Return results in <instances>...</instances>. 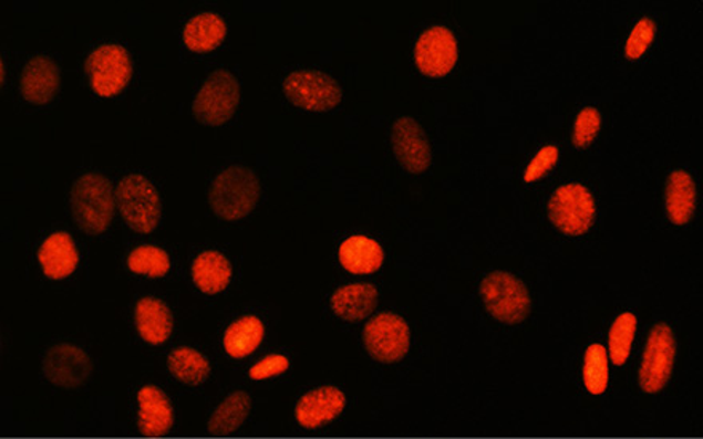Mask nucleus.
Returning <instances> with one entry per match:
<instances>
[{"label": "nucleus", "instance_id": "1", "mask_svg": "<svg viewBox=\"0 0 703 439\" xmlns=\"http://www.w3.org/2000/svg\"><path fill=\"white\" fill-rule=\"evenodd\" d=\"M117 199L113 182L99 173H86L71 187V213L86 236H101L113 222Z\"/></svg>", "mask_w": 703, "mask_h": 439}, {"label": "nucleus", "instance_id": "2", "mask_svg": "<svg viewBox=\"0 0 703 439\" xmlns=\"http://www.w3.org/2000/svg\"><path fill=\"white\" fill-rule=\"evenodd\" d=\"M261 197V181L251 168L234 165L216 176L210 187L213 213L226 222L247 218Z\"/></svg>", "mask_w": 703, "mask_h": 439}, {"label": "nucleus", "instance_id": "3", "mask_svg": "<svg viewBox=\"0 0 703 439\" xmlns=\"http://www.w3.org/2000/svg\"><path fill=\"white\" fill-rule=\"evenodd\" d=\"M479 296L486 311L504 325H520L531 313L533 301L528 288L511 273H489L479 284Z\"/></svg>", "mask_w": 703, "mask_h": 439}, {"label": "nucleus", "instance_id": "4", "mask_svg": "<svg viewBox=\"0 0 703 439\" xmlns=\"http://www.w3.org/2000/svg\"><path fill=\"white\" fill-rule=\"evenodd\" d=\"M115 199L130 229L143 236L157 229L162 219V200L149 179L141 175L125 176L115 189Z\"/></svg>", "mask_w": 703, "mask_h": 439}, {"label": "nucleus", "instance_id": "5", "mask_svg": "<svg viewBox=\"0 0 703 439\" xmlns=\"http://www.w3.org/2000/svg\"><path fill=\"white\" fill-rule=\"evenodd\" d=\"M240 104V84L236 75L218 70L208 75L193 104L198 124L221 127L236 114Z\"/></svg>", "mask_w": 703, "mask_h": 439}, {"label": "nucleus", "instance_id": "6", "mask_svg": "<svg viewBox=\"0 0 703 439\" xmlns=\"http://www.w3.org/2000/svg\"><path fill=\"white\" fill-rule=\"evenodd\" d=\"M85 74L89 75L90 85L96 95L113 98L121 95L132 81V58L124 46L106 43L86 58Z\"/></svg>", "mask_w": 703, "mask_h": 439}, {"label": "nucleus", "instance_id": "7", "mask_svg": "<svg viewBox=\"0 0 703 439\" xmlns=\"http://www.w3.org/2000/svg\"><path fill=\"white\" fill-rule=\"evenodd\" d=\"M283 93L293 106L309 113H328L342 101L341 85L322 71L291 72L285 79Z\"/></svg>", "mask_w": 703, "mask_h": 439}, {"label": "nucleus", "instance_id": "8", "mask_svg": "<svg viewBox=\"0 0 703 439\" xmlns=\"http://www.w3.org/2000/svg\"><path fill=\"white\" fill-rule=\"evenodd\" d=\"M675 358V333L665 323H658L649 333L643 359L638 370V383L644 394H661L672 377Z\"/></svg>", "mask_w": 703, "mask_h": 439}, {"label": "nucleus", "instance_id": "9", "mask_svg": "<svg viewBox=\"0 0 703 439\" xmlns=\"http://www.w3.org/2000/svg\"><path fill=\"white\" fill-rule=\"evenodd\" d=\"M549 218L565 236H583L597 218V203L586 186L577 182L561 186L550 197Z\"/></svg>", "mask_w": 703, "mask_h": 439}, {"label": "nucleus", "instance_id": "10", "mask_svg": "<svg viewBox=\"0 0 703 439\" xmlns=\"http://www.w3.org/2000/svg\"><path fill=\"white\" fill-rule=\"evenodd\" d=\"M368 354L384 365L402 362L410 352L409 323L396 313L384 312L373 316L363 330Z\"/></svg>", "mask_w": 703, "mask_h": 439}, {"label": "nucleus", "instance_id": "11", "mask_svg": "<svg viewBox=\"0 0 703 439\" xmlns=\"http://www.w3.org/2000/svg\"><path fill=\"white\" fill-rule=\"evenodd\" d=\"M457 41L445 27H434L422 32L414 49L417 70L427 77H445L456 66Z\"/></svg>", "mask_w": 703, "mask_h": 439}, {"label": "nucleus", "instance_id": "12", "mask_svg": "<svg viewBox=\"0 0 703 439\" xmlns=\"http://www.w3.org/2000/svg\"><path fill=\"white\" fill-rule=\"evenodd\" d=\"M92 359L75 345H55L43 356V374L56 387H82L92 376Z\"/></svg>", "mask_w": 703, "mask_h": 439}, {"label": "nucleus", "instance_id": "13", "mask_svg": "<svg viewBox=\"0 0 703 439\" xmlns=\"http://www.w3.org/2000/svg\"><path fill=\"white\" fill-rule=\"evenodd\" d=\"M392 149L399 164L411 175L427 171L432 149L424 128L414 118L400 117L392 127Z\"/></svg>", "mask_w": 703, "mask_h": 439}, {"label": "nucleus", "instance_id": "14", "mask_svg": "<svg viewBox=\"0 0 703 439\" xmlns=\"http://www.w3.org/2000/svg\"><path fill=\"white\" fill-rule=\"evenodd\" d=\"M345 405H348V398L338 387L324 385V387L313 388L296 403V422L306 430H319L337 420L344 412Z\"/></svg>", "mask_w": 703, "mask_h": 439}, {"label": "nucleus", "instance_id": "15", "mask_svg": "<svg viewBox=\"0 0 703 439\" xmlns=\"http://www.w3.org/2000/svg\"><path fill=\"white\" fill-rule=\"evenodd\" d=\"M61 74L56 61L50 56L38 55L29 60L20 77V92L28 103L45 106L56 98L60 92Z\"/></svg>", "mask_w": 703, "mask_h": 439}, {"label": "nucleus", "instance_id": "16", "mask_svg": "<svg viewBox=\"0 0 703 439\" xmlns=\"http://www.w3.org/2000/svg\"><path fill=\"white\" fill-rule=\"evenodd\" d=\"M138 430L143 437L161 438L175 426V409L168 395L155 385H144L138 391Z\"/></svg>", "mask_w": 703, "mask_h": 439}, {"label": "nucleus", "instance_id": "17", "mask_svg": "<svg viewBox=\"0 0 703 439\" xmlns=\"http://www.w3.org/2000/svg\"><path fill=\"white\" fill-rule=\"evenodd\" d=\"M380 302L378 288L371 283H352L339 288L331 296L334 315L344 322H362L373 315Z\"/></svg>", "mask_w": 703, "mask_h": 439}, {"label": "nucleus", "instance_id": "18", "mask_svg": "<svg viewBox=\"0 0 703 439\" xmlns=\"http://www.w3.org/2000/svg\"><path fill=\"white\" fill-rule=\"evenodd\" d=\"M39 264L46 279L64 280L75 272L79 265V251L70 233L56 232L43 241L39 248Z\"/></svg>", "mask_w": 703, "mask_h": 439}, {"label": "nucleus", "instance_id": "19", "mask_svg": "<svg viewBox=\"0 0 703 439\" xmlns=\"http://www.w3.org/2000/svg\"><path fill=\"white\" fill-rule=\"evenodd\" d=\"M135 323L141 339L151 345L165 344L175 327L172 311L157 297L139 299L135 309Z\"/></svg>", "mask_w": 703, "mask_h": 439}, {"label": "nucleus", "instance_id": "20", "mask_svg": "<svg viewBox=\"0 0 703 439\" xmlns=\"http://www.w3.org/2000/svg\"><path fill=\"white\" fill-rule=\"evenodd\" d=\"M339 262L353 275H371L384 264V250L376 240L353 236L339 248Z\"/></svg>", "mask_w": 703, "mask_h": 439}, {"label": "nucleus", "instance_id": "21", "mask_svg": "<svg viewBox=\"0 0 703 439\" xmlns=\"http://www.w3.org/2000/svg\"><path fill=\"white\" fill-rule=\"evenodd\" d=\"M697 189L690 173L673 171L666 179L665 207L670 221L675 226H686L694 216Z\"/></svg>", "mask_w": 703, "mask_h": 439}, {"label": "nucleus", "instance_id": "22", "mask_svg": "<svg viewBox=\"0 0 703 439\" xmlns=\"http://www.w3.org/2000/svg\"><path fill=\"white\" fill-rule=\"evenodd\" d=\"M227 27L216 13H200L187 21L183 31V42L190 52L208 53L225 42Z\"/></svg>", "mask_w": 703, "mask_h": 439}, {"label": "nucleus", "instance_id": "23", "mask_svg": "<svg viewBox=\"0 0 703 439\" xmlns=\"http://www.w3.org/2000/svg\"><path fill=\"white\" fill-rule=\"evenodd\" d=\"M193 280L204 294H219L232 280V265L219 251H205L194 259Z\"/></svg>", "mask_w": 703, "mask_h": 439}, {"label": "nucleus", "instance_id": "24", "mask_svg": "<svg viewBox=\"0 0 703 439\" xmlns=\"http://www.w3.org/2000/svg\"><path fill=\"white\" fill-rule=\"evenodd\" d=\"M265 336L266 327L261 320L255 315H247L236 320L232 325L227 327L223 344H225L226 354L232 358H247L258 351Z\"/></svg>", "mask_w": 703, "mask_h": 439}, {"label": "nucleus", "instance_id": "25", "mask_svg": "<svg viewBox=\"0 0 703 439\" xmlns=\"http://www.w3.org/2000/svg\"><path fill=\"white\" fill-rule=\"evenodd\" d=\"M251 412V397L247 391H234L221 401L208 420L213 437H229L236 433Z\"/></svg>", "mask_w": 703, "mask_h": 439}, {"label": "nucleus", "instance_id": "26", "mask_svg": "<svg viewBox=\"0 0 703 439\" xmlns=\"http://www.w3.org/2000/svg\"><path fill=\"white\" fill-rule=\"evenodd\" d=\"M168 370L176 380L198 387L210 377L211 365L207 356L193 347H178L168 355Z\"/></svg>", "mask_w": 703, "mask_h": 439}, {"label": "nucleus", "instance_id": "27", "mask_svg": "<svg viewBox=\"0 0 703 439\" xmlns=\"http://www.w3.org/2000/svg\"><path fill=\"white\" fill-rule=\"evenodd\" d=\"M638 320L633 313L619 315L609 330V358L616 366H623L629 359L634 336H637Z\"/></svg>", "mask_w": 703, "mask_h": 439}, {"label": "nucleus", "instance_id": "28", "mask_svg": "<svg viewBox=\"0 0 703 439\" xmlns=\"http://www.w3.org/2000/svg\"><path fill=\"white\" fill-rule=\"evenodd\" d=\"M128 269L136 275L147 276V279H164L172 268L167 251L154 244H143L135 248L127 259Z\"/></svg>", "mask_w": 703, "mask_h": 439}, {"label": "nucleus", "instance_id": "29", "mask_svg": "<svg viewBox=\"0 0 703 439\" xmlns=\"http://www.w3.org/2000/svg\"><path fill=\"white\" fill-rule=\"evenodd\" d=\"M583 385L590 395H603L608 390V351L601 344H591L586 352L582 369Z\"/></svg>", "mask_w": 703, "mask_h": 439}, {"label": "nucleus", "instance_id": "30", "mask_svg": "<svg viewBox=\"0 0 703 439\" xmlns=\"http://www.w3.org/2000/svg\"><path fill=\"white\" fill-rule=\"evenodd\" d=\"M601 128V114L595 107H586L577 115L572 144L577 149H586L597 138Z\"/></svg>", "mask_w": 703, "mask_h": 439}, {"label": "nucleus", "instance_id": "31", "mask_svg": "<svg viewBox=\"0 0 703 439\" xmlns=\"http://www.w3.org/2000/svg\"><path fill=\"white\" fill-rule=\"evenodd\" d=\"M655 31H658V27H655L651 18H643V20L638 21L637 27L630 32L629 41L626 43V56L632 61L640 60L648 52L651 43L654 42Z\"/></svg>", "mask_w": 703, "mask_h": 439}, {"label": "nucleus", "instance_id": "32", "mask_svg": "<svg viewBox=\"0 0 703 439\" xmlns=\"http://www.w3.org/2000/svg\"><path fill=\"white\" fill-rule=\"evenodd\" d=\"M558 158H560V150H558V147H542V149L536 154V157L533 158L528 168H526L525 181L536 182L539 181L540 178H544V176L549 175L551 168L558 164Z\"/></svg>", "mask_w": 703, "mask_h": 439}, {"label": "nucleus", "instance_id": "33", "mask_svg": "<svg viewBox=\"0 0 703 439\" xmlns=\"http://www.w3.org/2000/svg\"><path fill=\"white\" fill-rule=\"evenodd\" d=\"M290 369V359L285 355H268L259 359L256 365L248 370V377L251 380H268L272 377H279L281 374Z\"/></svg>", "mask_w": 703, "mask_h": 439}, {"label": "nucleus", "instance_id": "34", "mask_svg": "<svg viewBox=\"0 0 703 439\" xmlns=\"http://www.w3.org/2000/svg\"><path fill=\"white\" fill-rule=\"evenodd\" d=\"M0 64H2V85H3V81H6V67H3V61Z\"/></svg>", "mask_w": 703, "mask_h": 439}]
</instances>
